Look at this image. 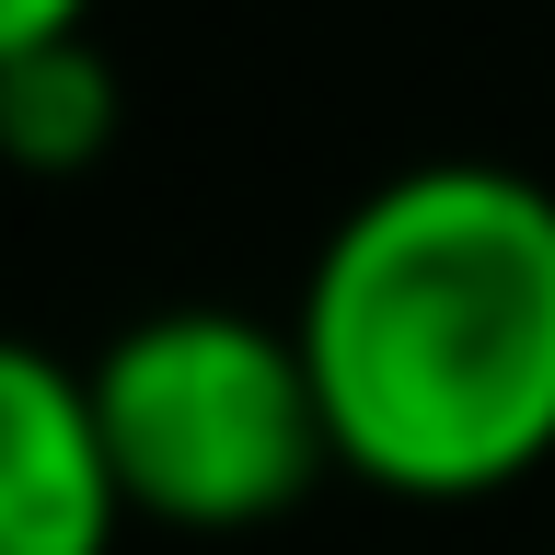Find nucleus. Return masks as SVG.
<instances>
[{
    "mask_svg": "<svg viewBox=\"0 0 555 555\" xmlns=\"http://www.w3.org/2000/svg\"><path fill=\"white\" fill-rule=\"evenodd\" d=\"M69 35H93V0H0V69L35 47H69Z\"/></svg>",
    "mask_w": 555,
    "mask_h": 555,
    "instance_id": "nucleus-5",
    "label": "nucleus"
},
{
    "mask_svg": "<svg viewBox=\"0 0 555 555\" xmlns=\"http://www.w3.org/2000/svg\"><path fill=\"white\" fill-rule=\"evenodd\" d=\"M128 498L93 428L81 359L0 336V555H116Z\"/></svg>",
    "mask_w": 555,
    "mask_h": 555,
    "instance_id": "nucleus-3",
    "label": "nucleus"
},
{
    "mask_svg": "<svg viewBox=\"0 0 555 555\" xmlns=\"http://www.w3.org/2000/svg\"><path fill=\"white\" fill-rule=\"evenodd\" d=\"M81 382H93V428L128 520H163V532H255L301 509L312 475L336 463L301 336L243 301L139 312L81 359Z\"/></svg>",
    "mask_w": 555,
    "mask_h": 555,
    "instance_id": "nucleus-2",
    "label": "nucleus"
},
{
    "mask_svg": "<svg viewBox=\"0 0 555 555\" xmlns=\"http://www.w3.org/2000/svg\"><path fill=\"white\" fill-rule=\"evenodd\" d=\"M312 405L359 486L475 509L555 463V185L520 163H405L312 243Z\"/></svg>",
    "mask_w": 555,
    "mask_h": 555,
    "instance_id": "nucleus-1",
    "label": "nucleus"
},
{
    "mask_svg": "<svg viewBox=\"0 0 555 555\" xmlns=\"http://www.w3.org/2000/svg\"><path fill=\"white\" fill-rule=\"evenodd\" d=\"M116 128H128V93H116L93 35L0 69V163L12 173H93L116 151Z\"/></svg>",
    "mask_w": 555,
    "mask_h": 555,
    "instance_id": "nucleus-4",
    "label": "nucleus"
}]
</instances>
